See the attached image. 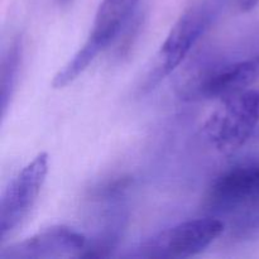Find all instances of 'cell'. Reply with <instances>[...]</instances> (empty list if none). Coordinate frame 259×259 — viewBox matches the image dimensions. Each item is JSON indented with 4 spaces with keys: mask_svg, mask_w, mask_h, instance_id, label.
I'll return each instance as SVG.
<instances>
[{
    "mask_svg": "<svg viewBox=\"0 0 259 259\" xmlns=\"http://www.w3.org/2000/svg\"><path fill=\"white\" fill-rule=\"evenodd\" d=\"M206 204L217 218H227L242 233L259 229V153L220 172L211 182Z\"/></svg>",
    "mask_w": 259,
    "mask_h": 259,
    "instance_id": "obj_1",
    "label": "cell"
},
{
    "mask_svg": "<svg viewBox=\"0 0 259 259\" xmlns=\"http://www.w3.org/2000/svg\"><path fill=\"white\" fill-rule=\"evenodd\" d=\"M227 0H195L176 20L152 62L143 89L151 90L174 72L218 19Z\"/></svg>",
    "mask_w": 259,
    "mask_h": 259,
    "instance_id": "obj_2",
    "label": "cell"
},
{
    "mask_svg": "<svg viewBox=\"0 0 259 259\" xmlns=\"http://www.w3.org/2000/svg\"><path fill=\"white\" fill-rule=\"evenodd\" d=\"M259 128V91L244 90L220 100L204 125V134L219 152L232 153Z\"/></svg>",
    "mask_w": 259,
    "mask_h": 259,
    "instance_id": "obj_3",
    "label": "cell"
},
{
    "mask_svg": "<svg viewBox=\"0 0 259 259\" xmlns=\"http://www.w3.org/2000/svg\"><path fill=\"white\" fill-rule=\"evenodd\" d=\"M259 80V56L217 61L197 67L181 85L187 99H222L248 90Z\"/></svg>",
    "mask_w": 259,
    "mask_h": 259,
    "instance_id": "obj_4",
    "label": "cell"
},
{
    "mask_svg": "<svg viewBox=\"0 0 259 259\" xmlns=\"http://www.w3.org/2000/svg\"><path fill=\"white\" fill-rule=\"evenodd\" d=\"M139 2L141 0H101L88 39L62 70L58 71L52 81L53 88L62 89L75 81L116 37Z\"/></svg>",
    "mask_w": 259,
    "mask_h": 259,
    "instance_id": "obj_5",
    "label": "cell"
},
{
    "mask_svg": "<svg viewBox=\"0 0 259 259\" xmlns=\"http://www.w3.org/2000/svg\"><path fill=\"white\" fill-rule=\"evenodd\" d=\"M224 230V220L217 217L186 220L147 239L136 255L167 259L194 257L210 247Z\"/></svg>",
    "mask_w": 259,
    "mask_h": 259,
    "instance_id": "obj_6",
    "label": "cell"
},
{
    "mask_svg": "<svg viewBox=\"0 0 259 259\" xmlns=\"http://www.w3.org/2000/svg\"><path fill=\"white\" fill-rule=\"evenodd\" d=\"M48 174L47 153H39L12 179L0 202V239L12 234L34 206Z\"/></svg>",
    "mask_w": 259,
    "mask_h": 259,
    "instance_id": "obj_7",
    "label": "cell"
},
{
    "mask_svg": "<svg viewBox=\"0 0 259 259\" xmlns=\"http://www.w3.org/2000/svg\"><path fill=\"white\" fill-rule=\"evenodd\" d=\"M88 245L82 233L66 225H53L0 252L2 259L81 257Z\"/></svg>",
    "mask_w": 259,
    "mask_h": 259,
    "instance_id": "obj_8",
    "label": "cell"
},
{
    "mask_svg": "<svg viewBox=\"0 0 259 259\" xmlns=\"http://www.w3.org/2000/svg\"><path fill=\"white\" fill-rule=\"evenodd\" d=\"M20 58V46L19 43H14L10 48L8 56L3 60V72H2V98H3V109L7 106V99L10 96V91L14 85L15 72L19 67Z\"/></svg>",
    "mask_w": 259,
    "mask_h": 259,
    "instance_id": "obj_9",
    "label": "cell"
},
{
    "mask_svg": "<svg viewBox=\"0 0 259 259\" xmlns=\"http://www.w3.org/2000/svg\"><path fill=\"white\" fill-rule=\"evenodd\" d=\"M237 2L240 10H243V12L252 10L253 8H255L259 4V0H237Z\"/></svg>",
    "mask_w": 259,
    "mask_h": 259,
    "instance_id": "obj_10",
    "label": "cell"
},
{
    "mask_svg": "<svg viewBox=\"0 0 259 259\" xmlns=\"http://www.w3.org/2000/svg\"><path fill=\"white\" fill-rule=\"evenodd\" d=\"M58 3H60V4H67V3H70L71 0H57Z\"/></svg>",
    "mask_w": 259,
    "mask_h": 259,
    "instance_id": "obj_11",
    "label": "cell"
},
{
    "mask_svg": "<svg viewBox=\"0 0 259 259\" xmlns=\"http://www.w3.org/2000/svg\"><path fill=\"white\" fill-rule=\"evenodd\" d=\"M258 129H259V128H258Z\"/></svg>",
    "mask_w": 259,
    "mask_h": 259,
    "instance_id": "obj_12",
    "label": "cell"
}]
</instances>
